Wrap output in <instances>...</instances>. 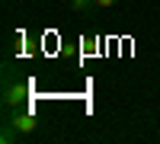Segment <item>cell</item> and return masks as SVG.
<instances>
[{"instance_id": "obj_5", "label": "cell", "mask_w": 160, "mask_h": 144, "mask_svg": "<svg viewBox=\"0 0 160 144\" xmlns=\"http://www.w3.org/2000/svg\"><path fill=\"white\" fill-rule=\"evenodd\" d=\"M118 0H96V10H109V7H115Z\"/></svg>"}, {"instance_id": "obj_2", "label": "cell", "mask_w": 160, "mask_h": 144, "mask_svg": "<svg viewBox=\"0 0 160 144\" xmlns=\"http://www.w3.org/2000/svg\"><path fill=\"white\" fill-rule=\"evenodd\" d=\"M26 96H29V83H26V80H10V77H7V83H3V109L7 112L19 109L26 102Z\"/></svg>"}, {"instance_id": "obj_4", "label": "cell", "mask_w": 160, "mask_h": 144, "mask_svg": "<svg viewBox=\"0 0 160 144\" xmlns=\"http://www.w3.org/2000/svg\"><path fill=\"white\" fill-rule=\"evenodd\" d=\"M68 7L74 13H90V10H96V0H68Z\"/></svg>"}, {"instance_id": "obj_3", "label": "cell", "mask_w": 160, "mask_h": 144, "mask_svg": "<svg viewBox=\"0 0 160 144\" xmlns=\"http://www.w3.org/2000/svg\"><path fill=\"white\" fill-rule=\"evenodd\" d=\"M19 138H22V135L16 132V128H13L10 122H3V132H0V144H16Z\"/></svg>"}, {"instance_id": "obj_1", "label": "cell", "mask_w": 160, "mask_h": 144, "mask_svg": "<svg viewBox=\"0 0 160 144\" xmlns=\"http://www.w3.org/2000/svg\"><path fill=\"white\" fill-rule=\"evenodd\" d=\"M7 122L16 128V132L26 138V135H32L35 128H38V119H35V112L32 109H26V106H19V109H10L7 112Z\"/></svg>"}]
</instances>
